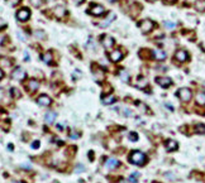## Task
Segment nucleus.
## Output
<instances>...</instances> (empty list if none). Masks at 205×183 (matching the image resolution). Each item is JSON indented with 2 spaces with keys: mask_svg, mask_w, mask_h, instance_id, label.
<instances>
[{
  "mask_svg": "<svg viewBox=\"0 0 205 183\" xmlns=\"http://www.w3.org/2000/svg\"><path fill=\"white\" fill-rule=\"evenodd\" d=\"M22 167H23V168H28V169H30V164H28V163H27V164L23 163V164H22Z\"/></svg>",
  "mask_w": 205,
  "mask_h": 183,
  "instance_id": "e433bc0d",
  "label": "nucleus"
},
{
  "mask_svg": "<svg viewBox=\"0 0 205 183\" xmlns=\"http://www.w3.org/2000/svg\"><path fill=\"white\" fill-rule=\"evenodd\" d=\"M124 115H125V116H132V111H130L129 109H125V111H124Z\"/></svg>",
  "mask_w": 205,
  "mask_h": 183,
  "instance_id": "72a5a7b5",
  "label": "nucleus"
},
{
  "mask_svg": "<svg viewBox=\"0 0 205 183\" xmlns=\"http://www.w3.org/2000/svg\"><path fill=\"white\" fill-rule=\"evenodd\" d=\"M73 3H75L76 5H80V4L84 3V0H73Z\"/></svg>",
  "mask_w": 205,
  "mask_h": 183,
  "instance_id": "c9c22d12",
  "label": "nucleus"
},
{
  "mask_svg": "<svg viewBox=\"0 0 205 183\" xmlns=\"http://www.w3.org/2000/svg\"><path fill=\"white\" fill-rule=\"evenodd\" d=\"M56 118H57V114L53 113V111H48L46 114V116H44V120H46L47 124H52L56 120Z\"/></svg>",
  "mask_w": 205,
  "mask_h": 183,
  "instance_id": "6ab92c4d",
  "label": "nucleus"
},
{
  "mask_svg": "<svg viewBox=\"0 0 205 183\" xmlns=\"http://www.w3.org/2000/svg\"><path fill=\"white\" fill-rule=\"evenodd\" d=\"M175 25H176L175 23H170V22H166L165 23V27L166 28H175Z\"/></svg>",
  "mask_w": 205,
  "mask_h": 183,
  "instance_id": "2f4dec72",
  "label": "nucleus"
},
{
  "mask_svg": "<svg viewBox=\"0 0 205 183\" xmlns=\"http://www.w3.org/2000/svg\"><path fill=\"white\" fill-rule=\"evenodd\" d=\"M32 148L33 149H37V148H40V141L38 140H35L33 144H32Z\"/></svg>",
  "mask_w": 205,
  "mask_h": 183,
  "instance_id": "473e14b6",
  "label": "nucleus"
},
{
  "mask_svg": "<svg viewBox=\"0 0 205 183\" xmlns=\"http://www.w3.org/2000/svg\"><path fill=\"white\" fill-rule=\"evenodd\" d=\"M156 82H157L161 87H163V88L170 87V86L172 85L171 78H169V77H156Z\"/></svg>",
  "mask_w": 205,
  "mask_h": 183,
  "instance_id": "423d86ee",
  "label": "nucleus"
},
{
  "mask_svg": "<svg viewBox=\"0 0 205 183\" xmlns=\"http://www.w3.org/2000/svg\"><path fill=\"white\" fill-rule=\"evenodd\" d=\"M177 143L175 141V140H172V139H170V140H167L166 141V149L169 150V152H174V150H176L177 149Z\"/></svg>",
  "mask_w": 205,
  "mask_h": 183,
  "instance_id": "f3484780",
  "label": "nucleus"
},
{
  "mask_svg": "<svg viewBox=\"0 0 205 183\" xmlns=\"http://www.w3.org/2000/svg\"><path fill=\"white\" fill-rule=\"evenodd\" d=\"M147 158L146 155L142 153V152H138V150H134L132 154L129 155V162L134 164V166H143V164L146 163Z\"/></svg>",
  "mask_w": 205,
  "mask_h": 183,
  "instance_id": "f257e3e1",
  "label": "nucleus"
},
{
  "mask_svg": "<svg viewBox=\"0 0 205 183\" xmlns=\"http://www.w3.org/2000/svg\"><path fill=\"white\" fill-rule=\"evenodd\" d=\"M118 166H119V160L115 159V158H109V159L105 162V168H108V169L117 168Z\"/></svg>",
  "mask_w": 205,
  "mask_h": 183,
  "instance_id": "9b49d317",
  "label": "nucleus"
},
{
  "mask_svg": "<svg viewBox=\"0 0 205 183\" xmlns=\"http://www.w3.org/2000/svg\"><path fill=\"white\" fill-rule=\"evenodd\" d=\"M115 102V96L113 95H110V96H106L103 99V104L104 105H111V104H114Z\"/></svg>",
  "mask_w": 205,
  "mask_h": 183,
  "instance_id": "412c9836",
  "label": "nucleus"
},
{
  "mask_svg": "<svg viewBox=\"0 0 205 183\" xmlns=\"http://www.w3.org/2000/svg\"><path fill=\"white\" fill-rule=\"evenodd\" d=\"M128 138H129L130 141H137V140H138V134L134 133V132H132V133L128 134Z\"/></svg>",
  "mask_w": 205,
  "mask_h": 183,
  "instance_id": "b1692460",
  "label": "nucleus"
},
{
  "mask_svg": "<svg viewBox=\"0 0 205 183\" xmlns=\"http://www.w3.org/2000/svg\"><path fill=\"white\" fill-rule=\"evenodd\" d=\"M114 38H111V37H109V35H105V37H103V39H101V44L104 46V48H106V49H110L111 47L114 46Z\"/></svg>",
  "mask_w": 205,
  "mask_h": 183,
  "instance_id": "6e6552de",
  "label": "nucleus"
},
{
  "mask_svg": "<svg viewBox=\"0 0 205 183\" xmlns=\"http://www.w3.org/2000/svg\"><path fill=\"white\" fill-rule=\"evenodd\" d=\"M29 16H30V11H29V9H27V8H23V9H21L19 11L16 13L18 20H21V22H26V20H28V19H29Z\"/></svg>",
  "mask_w": 205,
  "mask_h": 183,
  "instance_id": "20e7f679",
  "label": "nucleus"
},
{
  "mask_svg": "<svg viewBox=\"0 0 205 183\" xmlns=\"http://www.w3.org/2000/svg\"><path fill=\"white\" fill-rule=\"evenodd\" d=\"M26 76H27V73L22 67H16L12 73V77L14 80H18V81H23L26 78Z\"/></svg>",
  "mask_w": 205,
  "mask_h": 183,
  "instance_id": "7ed1b4c3",
  "label": "nucleus"
},
{
  "mask_svg": "<svg viewBox=\"0 0 205 183\" xmlns=\"http://www.w3.org/2000/svg\"><path fill=\"white\" fill-rule=\"evenodd\" d=\"M19 2H21V0H7V3H8L9 5H12V7H15Z\"/></svg>",
  "mask_w": 205,
  "mask_h": 183,
  "instance_id": "c85d7f7f",
  "label": "nucleus"
},
{
  "mask_svg": "<svg viewBox=\"0 0 205 183\" xmlns=\"http://www.w3.org/2000/svg\"><path fill=\"white\" fill-rule=\"evenodd\" d=\"M13 183H24V182H13Z\"/></svg>",
  "mask_w": 205,
  "mask_h": 183,
  "instance_id": "c03bdc74",
  "label": "nucleus"
},
{
  "mask_svg": "<svg viewBox=\"0 0 205 183\" xmlns=\"http://www.w3.org/2000/svg\"><path fill=\"white\" fill-rule=\"evenodd\" d=\"M167 2H170V3H174V2H175V0H167Z\"/></svg>",
  "mask_w": 205,
  "mask_h": 183,
  "instance_id": "37998d69",
  "label": "nucleus"
},
{
  "mask_svg": "<svg viewBox=\"0 0 205 183\" xmlns=\"http://www.w3.org/2000/svg\"><path fill=\"white\" fill-rule=\"evenodd\" d=\"M24 60L26 61H29V53H28V51L24 52Z\"/></svg>",
  "mask_w": 205,
  "mask_h": 183,
  "instance_id": "f704fd0d",
  "label": "nucleus"
},
{
  "mask_svg": "<svg viewBox=\"0 0 205 183\" xmlns=\"http://www.w3.org/2000/svg\"><path fill=\"white\" fill-rule=\"evenodd\" d=\"M147 85H148V81H147L146 77H138L137 81H136V86L138 88H146Z\"/></svg>",
  "mask_w": 205,
  "mask_h": 183,
  "instance_id": "a211bd4d",
  "label": "nucleus"
},
{
  "mask_svg": "<svg viewBox=\"0 0 205 183\" xmlns=\"http://www.w3.org/2000/svg\"><path fill=\"white\" fill-rule=\"evenodd\" d=\"M3 77H4V72H3L2 69H0V80H2Z\"/></svg>",
  "mask_w": 205,
  "mask_h": 183,
  "instance_id": "58836bf2",
  "label": "nucleus"
},
{
  "mask_svg": "<svg viewBox=\"0 0 205 183\" xmlns=\"http://www.w3.org/2000/svg\"><path fill=\"white\" fill-rule=\"evenodd\" d=\"M34 35H35V37H38V38H43V37H44V34H43L42 30H37V32H34Z\"/></svg>",
  "mask_w": 205,
  "mask_h": 183,
  "instance_id": "c756f323",
  "label": "nucleus"
},
{
  "mask_svg": "<svg viewBox=\"0 0 205 183\" xmlns=\"http://www.w3.org/2000/svg\"><path fill=\"white\" fill-rule=\"evenodd\" d=\"M12 96L13 97H21L19 90H18V88H12Z\"/></svg>",
  "mask_w": 205,
  "mask_h": 183,
  "instance_id": "cd10ccee",
  "label": "nucleus"
},
{
  "mask_svg": "<svg viewBox=\"0 0 205 183\" xmlns=\"http://www.w3.org/2000/svg\"><path fill=\"white\" fill-rule=\"evenodd\" d=\"M104 13H105V9L101 5H94V7H91V9H90V14L95 15V16H100Z\"/></svg>",
  "mask_w": 205,
  "mask_h": 183,
  "instance_id": "1a4fd4ad",
  "label": "nucleus"
},
{
  "mask_svg": "<svg viewBox=\"0 0 205 183\" xmlns=\"http://www.w3.org/2000/svg\"><path fill=\"white\" fill-rule=\"evenodd\" d=\"M195 8L198 9V11H204L205 10V0H198L195 3Z\"/></svg>",
  "mask_w": 205,
  "mask_h": 183,
  "instance_id": "4be33fe9",
  "label": "nucleus"
},
{
  "mask_svg": "<svg viewBox=\"0 0 205 183\" xmlns=\"http://www.w3.org/2000/svg\"><path fill=\"white\" fill-rule=\"evenodd\" d=\"M38 87H40V82L35 81V80H29L27 83V88L30 91V92H34L35 90H38Z\"/></svg>",
  "mask_w": 205,
  "mask_h": 183,
  "instance_id": "4468645a",
  "label": "nucleus"
},
{
  "mask_svg": "<svg viewBox=\"0 0 205 183\" xmlns=\"http://www.w3.org/2000/svg\"><path fill=\"white\" fill-rule=\"evenodd\" d=\"M196 132L199 134H205V125L204 124H198L196 125Z\"/></svg>",
  "mask_w": 205,
  "mask_h": 183,
  "instance_id": "393cba45",
  "label": "nucleus"
},
{
  "mask_svg": "<svg viewBox=\"0 0 205 183\" xmlns=\"http://www.w3.org/2000/svg\"><path fill=\"white\" fill-rule=\"evenodd\" d=\"M119 183H128V182H127V181H120Z\"/></svg>",
  "mask_w": 205,
  "mask_h": 183,
  "instance_id": "79ce46f5",
  "label": "nucleus"
},
{
  "mask_svg": "<svg viewBox=\"0 0 205 183\" xmlns=\"http://www.w3.org/2000/svg\"><path fill=\"white\" fill-rule=\"evenodd\" d=\"M8 148H9V150H13V145H12V144H9V145H8Z\"/></svg>",
  "mask_w": 205,
  "mask_h": 183,
  "instance_id": "ea45409f",
  "label": "nucleus"
},
{
  "mask_svg": "<svg viewBox=\"0 0 205 183\" xmlns=\"http://www.w3.org/2000/svg\"><path fill=\"white\" fill-rule=\"evenodd\" d=\"M136 177H138V173H133L132 176H130V178H129V181L132 182V183H136L137 181H136Z\"/></svg>",
  "mask_w": 205,
  "mask_h": 183,
  "instance_id": "7c9ffc66",
  "label": "nucleus"
},
{
  "mask_svg": "<svg viewBox=\"0 0 205 183\" xmlns=\"http://www.w3.org/2000/svg\"><path fill=\"white\" fill-rule=\"evenodd\" d=\"M119 77H120V80H122L123 82H128V81H129V73H128L125 69H120Z\"/></svg>",
  "mask_w": 205,
  "mask_h": 183,
  "instance_id": "aec40b11",
  "label": "nucleus"
},
{
  "mask_svg": "<svg viewBox=\"0 0 205 183\" xmlns=\"http://www.w3.org/2000/svg\"><path fill=\"white\" fill-rule=\"evenodd\" d=\"M37 102H38L41 106H49L51 102H52V100L47 95H41L38 99H37Z\"/></svg>",
  "mask_w": 205,
  "mask_h": 183,
  "instance_id": "f8f14e48",
  "label": "nucleus"
},
{
  "mask_svg": "<svg viewBox=\"0 0 205 183\" xmlns=\"http://www.w3.org/2000/svg\"><path fill=\"white\" fill-rule=\"evenodd\" d=\"M30 4L35 8H40L42 5V0H30Z\"/></svg>",
  "mask_w": 205,
  "mask_h": 183,
  "instance_id": "bb28decb",
  "label": "nucleus"
},
{
  "mask_svg": "<svg viewBox=\"0 0 205 183\" xmlns=\"http://www.w3.org/2000/svg\"><path fill=\"white\" fill-rule=\"evenodd\" d=\"M42 61L44 63H51L52 62V53L51 52H46L44 54H42Z\"/></svg>",
  "mask_w": 205,
  "mask_h": 183,
  "instance_id": "5701e85b",
  "label": "nucleus"
},
{
  "mask_svg": "<svg viewBox=\"0 0 205 183\" xmlns=\"http://www.w3.org/2000/svg\"><path fill=\"white\" fill-rule=\"evenodd\" d=\"M153 56L158 61H163L167 57V53L165 51H162V49H156V51H153Z\"/></svg>",
  "mask_w": 205,
  "mask_h": 183,
  "instance_id": "ddd939ff",
  "label": "nucleus"
},
{
  "mask_svg": "<svg viewBox=\"0 0 205 183\" xmlns=\"http://www.w3.org/2000/svg\"><path fill=\"white\" fill-rule=\"evenodd\" d=\"M175 58L179 61V62H185L188 60V53L185 51H177L176 54H175Z\"/></svg>",
  "mask_w": 205,
  "mask_h": 183,
  "instance_id": "dca6fc26",
  "label": "nucleus"
},
{
  "mask_svg": "<svg viewBox=\"0 0 205 183\" xmlns=\"http://www.w3.org/2000/svg\"><path fill=\"white\" fill-rule=\"evenodd\" d=\"M82 169H84V167H82V166H79V167L76 168V172L80 173V172H82Z\"/></svg>",
  "mask_w": 205,
  "mask_h": 183,
  "instance_id": "4c0bfd02",
  "label": "nucleus"
},
{
  "mask_svg": "<svg viewBox=\"0 0 205 183\" xmlns=\"http://www.w3.org/2000/svg\"><path fill=\"white\" fill-rule=\"evenodd\" d=\"M110 61L111 62H119L122 58H123V53L120 52V51H118V49H115V51H113V52H110Z\"/></svg>",
  "mask_w": 205,
  "mask_h": 183,
  "instance_id": "9d476101",
  "label": "nucleus"
},
{
  "mask_svg": "<svg viewBox=\"0 0 205 183\" xmlns=\"http://www.w3.org/2000/svg\"><path fill=\"white\" fill-rule=\"evenodd\" d=\"M109 3H114V2H117V0H108Z\"/></svg>",
  "mask_w": 205,
  "mask_h": 183,
  "instance_id": "a19ab883",
  "label": "nucleus"
},
{
  "mask_svg": "<svg viewBox=\"0 0 205 183\" xmlns=\"http://www.w3.org/2000/svg\"><path fill=\"white\" fill-rule=\"evenodd\" d=\"M177 96H179V99H180L181 101L188 102V101L191 100V97H193V92H191V91H190L189 88L182 87V88H180V90L177 91Z\"/></svg>",
  "mask_w": 205,
  "mask_h": 183,
  "instance_id": "f03ea898",
  "label": "nucleus"
},
{
  "mask_svg": "<svg viewBox=\"0 0 205 183\" xmlns=\"http://www.w3.org/2000/svg\"><path fill=\"white\" fill-rule=\"evenodd\" d=\"M196 101H198L200 105H204V104H205V95H204V94H199V95L196 96Z\"/></svg>",
  "mask_w": 205,
  "mask_h": 183,
  "instance_id": "a878e982",
  "label": "nucleus"
},
{
  "mask_svg": "<svg viewBox=\"0 0 205 183\" xmlns=\"http://www.w3.org/2000/svg\"><path fill=\"white\" fill-rule=\"evenodd\" d=\"M53 13H54V15L57 16V18H62V16L66 14V9H65V7H62V5H57V7L53 9Z\"/></svg>",
  "mask_w": 205,
  "mask_h": 183,
  "instance_id": "2eb2a0df",
  "label": "nucleus"
},
{
  "mask_svg": "<svg viewBox=\"0 0 205 183\" xmlns=\"http://www.w3.org/2000/svg\"><path fill=\"white\" fill-rule=\"evenodd\" d=\"M117 19V15L114 14V13H109V15H108V18L103 22V23H100L99 24V27L100 28H106V27H109L111 23H113V20H115Z\"/></svg>",
  "mask_w": 205,
  "mask_h": 183,
  "instance_id": "0eeeda50",
  "label": "nucleus"
},
{
  "mask_svg": "<svg viewBox=\"0 0 205 183\" xmlns=\"http://www.w3.org/2000/svg\"><path fill=\"white\" fill-rule=\"evenodd\" d=\"M153 28V23L151 20H143L141 24H139V29L143 32V33H148V32H151Z\"/></svg>",
  "mask_w": 205,
  "mask_h": 183,
  "instance_id": "39448f33",
  "label": "nucleus"
}]
</instances>
